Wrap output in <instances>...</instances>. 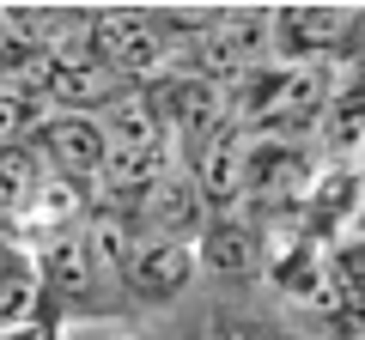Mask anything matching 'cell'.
Listing matches in <instances>:
<instances>
[{"label": "cell", "instance_id": "6da1fadb", "mask_svg": "<svg viewBox=\"0 0 365 340\" xmlns=\"http://www.w3.org/2000/svg\"><path fill=\"white\" fill-rule=\"evenodd\" d=\"M37 140H43V158L61 170L67 183H98L104 164H110L104 122L86 116V110H61V116H49V122L37 128Z\"/></svg>", "mask_w": 365, "mask_h": 340}, {"label": "cell", "instance_id": "8992f818", "mask_svg": "<svg viewBox=\"0 0 365 340\" xmlns=\"http://www.w3.org/2000/svg\"><path fill=\"white\" fill-rule=\"evenodd\" d=\"M25 116V104H19V97H0V134H6V122H19Z\"/></svg>", "mask_w": 365, "mask_h": 340}, {"label": "cell", "instance_id": "5b68a950", "mask_svg": "<svg viewBox=\"0 0 365 340\" xmlns=\"http://www.w3.org/2000/svg\"><path fill=\"white\" fill-rule=\"evenodd\" d=\"M201 262L220 267V274H250L256 267V237L244 225H213V231H201Z\"/></svg>", "mask_w": 365, "mask_h": 340}, {"label": "cell", "instance_id": "7a4b0ae2", "mask_svg": "<svg viewBox=\"0 0 365 340\" xmlns=\"http://www.w3.org/2000/svg\"><path fill=\"white\" fill-rule=\"evenodd\" d=\"M158 55H165V37L153 31L146 13H104L98 18V37H91V61L104 73L128 79V73H153Z\"/></svg>", "mask_w": 365, "mask_h": 340}, {"label": "cell", "instance_id": "3957f363", "mask_svg": "<svg viewBox=\"0 0 365 340\" xmlns=\"http://www.w3.org/2000/svg\"><path fill=\"white\" fill-rule=\"evenodd\" d=\"M122 274H128V292H140V298H170V292L189 286V249L158 243V237H134Z\"/></svg>", "mask_w": 365, "mask_h": 340}, {"label": "cell", "instance_id": "52a82bcc", "mask_svg": "<svg viewBox=\"0 0 365 340\" xmlns=\"http://www.w3.org/2000/svg\"><path fill=\"white\" fill-rule=\"evenodd\" d=\"M359 158H365V146H359Z\"/></svg>", "mask_w": 365, "mask_h": 340}, {"label": "cell", "instance_id": "277c9868", "mask_svg": "<svg viewBox=\"0 0 365 340\" xmlns=\"http://www.w3.org/2000/svg\"><path fill=\"white\" fill-rule=\"evenodd\" d=\"M317 128H323V140H329V146H341V152H359V146H365V67L323 92Z\"/></svg>", "mask_w": 365, "mask_h": 340}]
</instances>
